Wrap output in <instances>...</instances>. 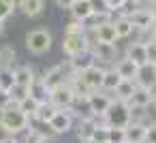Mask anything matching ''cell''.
<instances>
[{
    "label": "cell",
    "instance_id": "9c48e42d",
    "mask_svg": "<svg viewBox=\"0 0 156 143\" xmlns=\"http://www.w3.org/2000/svg\"><path fill=\"white\" fill-rule=\"evenodd\" d=\"M135 83H137L139 88H154V85H156V64H154V62L141 64L139 71H137Z\"/></svg>",
    "mask_w": 156,
    "mask_h": 143
},
{
    "label": "cell",
    "instance_id": "ac0fdd59",
    "mask_svg": "<svg viewBox=\"0 0 156 143\" xmlns=\"http://www.w3.org/2000/svg\"><path fill=\"white\" fill-rule=\"evenodd\" d=\"M13 77H15V83H17V85H24V88H30L32 81L37 79V77H34V71H32L30 66H26V64L15 66V68H13Z\"/></svg>",
    "mask_w": 156,
    "mask_h": 143
},
{
    "label": "cell",
    "instance_id": "b9f144b4",
    "mask_svg": "<svg viewBox=\"0 0 156 143\" xmlns=\"http://www.w3.org/2000/svg\"><path fill=\"white\" fill-rule=\"evenodd\" d=\"M0 143H17V139H15V137H11V134H7V137L0 139Z\"/></svg>",
    "mask_w": 156,
    "mask_h": 143
},
{
    "label": "cell",
    "instance_id": "d6a6232c",
    "mask_svg": "<svg viewBox=\"0 0 156 143\" xmlns=\"http://www.w3.org/2000/svg\"><path fill=\"white\" fill-rule=\"evenodd\" d=\"M13 11H15V7L11 5V0H0V19H9L11 15H13Z\"/></svg>",
    "mask_w": 156,
    "mask_h": 143
},
{
    "label": "cell",
    "instance_id": "f1b7e54d",
    "mask_svg": "<svg viewBox=\"0 0 156 143\" xmlns=\"http://www.w3.org/2000/svg\"><path fill=\"white\" fill-rule=\"evenodd\" d=\"M120 81H122V77L115 73V68H109V71H105V79H103V88H101V90H105V92H115V88L120 85Z\"/></svg>",
    "mask_w": 156,
    "mask_h": 143
},
{
    "label": "cell",
    "instance_id": "4316f807",
    "mask_svg": "<svg viewBox=\"0 0 156 143\" xmlns=\"http://www.w3.org/2000/svg\"><path fill=\"white\" fill-rule=\"evenodd\" d=\"M17 107H20V111H22V113H26L28 117H34V115H37V111H39V107H41V103L28 94L24 100H20V103H17Z\"/></svg>",
    "mask_w": 156,
    "mask_h": 143
},
{
    "label": "cell",
    "instance_id": "cb8c5ba5",
    "mask_svg": "<svg viewBox=\"0 0 156 143\" xmlns=\"http://www.w3.org/2000/svg\"><path fill=\"white\" fill-rule=\"evenodd\" d=\"M15 60H17V51L11 45H2V47H0V68H11L13 71Z\"/></svg>",
    "mask_w": 156,
    "mask_h": 143
},
{
    "label": "cell",
    "instance_id": "bcb514c9",
    "mask_svg": "<svg viewBox=\"0 0 156 143\" xmlns=\"http://www.w3.org/2000/svg\"><path fill=\"white\" fill-rule=\"evenodd\" d=\"M81 143H96L94 139H86V141H81Z\"/></svg>",
    "mask_w": 156,
    "mask_h": 143
},
{
    "label": "cell",
    "instance_id": "f6af8a7d",
    "mask_svg": "<svg viewBox=\"0 0 156 143\" xmlns=\"http://www.w3.org/2000/svg\"><path fill=\"white\" fill-rule=\"evenodd\" d=\"M2 32H5V22L0 19V34H2Z\"/></svg>",
    "mask_w": 156,
    "mask_h": 143
},
{
    "label": "cell",
    "instance_id": "30bf717a",
    "mask_svg": "<svg viewBox=\"0 0 156 143\" xmlns=\"http://www.w3.org/2000/svg\"><path fill=\"white\" fill-rule=\"evenodd\" d=\"M96 13V7L92 0H75L73 7H71V15L73 19H79V22H88L92 19V15Z\"/></svg>",
    "mask_w": 156,
    "mask_h": 143
},
{
    "label": "cell",
    "instance_id": "7c38bea8",
    "mask_svg": "<svg viewBox=\"0 0 156 143\" xmlns=\"http://www.w3.org/2000/svg\"><path fill=\"white\" fill-rule=\"evenodd\" d=\"M43 83L47 85V90H54V88H58V85H64V83H66V71H64V66H62V64L51 66V68L43 75Z\"/></svg>",
    "mask_w": 156,
    "mask_h": 143
},
{
    "label": "cell",
    "instance_id": "7dc6e473",
    "mask_svg": "<svg viewBox=\"0 0 156 143\" xmlns=\"http://www.w3.org/2000/svg\"><path fill=\"white\" fill-rule=\"evenodd\" d=\"M154 107H156V94H154Z\"/></svg>",
    "mask_w": 156,
    "mask_h": 143
},
{
    "label": "cell",
    "instance_id": "1f68e13d",
    "mask_svg": "<svg viewBox=\"0 0 156 143\" xmlns=\"http://www.w3.org/2000/svg\"><path fill=\"white\" fill-rule=\"evenodd\" d=\"M109 143H126V128H109Z\"/></svg>",
    "mask_w": 156,
    "mask_h": 143
},
{
    "label": "cell",
    "instance_id": "277c9868",
    "mask_svg": "<svg viewBox=\"0 0 156 143\" xmlns=\"http://www.w3.org/2000/svg\"><path fill=\"white\" fill-rule=\"evenodd\" d=\"M126 17L130 19L133 28H137V30H152L156 26V11L154 9H133L130 13H126Z\"/></svg>",
    "mask_w": 156,
    "mask_h": 143
},
{
    "label": "cell",
    "instance_id": "83f0119b",
    "mask_svg": "<svg viewBox=\"0 0 156 143\" xmlns=\"http://www.w3.org/2000/svg\"><path fill=\"white\" fill-rule=\"evenodd\" d=\"M113 24H115V32H118V39H126V37H130L133 34V24H130V19L126 17V15H122V17H118V19H113Z\"/></svg>",
    "mask_w": 156,
    "mask_h": 143
},
{
    "label": "cell",
    "instance_id": "8d00e7d4",
    "mask_svg": "<svg viewBox=\"0 0 156 143\" xmlns=\"http://www.w3.org/2000/svg\"><path fill=\"white\" fill-rule=\"evenodd\" d=\"M103 2H105V9H107L109 13H113V11H120V9H124L128 0H103Z\"/></svg>",
    "mask_w": 156,
    "mask_h": 143
},
{
    "label": "cell",
    "instance_id": "2e32d148",
    "mask_svg": "<svg viewBox=\"0 0 156 143\" xmlns=\"http://www.w3.org/2000/svg\"><path fill=\"white\" fill-rule=\"evenodd\" d=\"M150 103H154V94H152V88H139L135 90L133 98H130V107H137V109H145L150 107Z\"/></svg>",
    "mask_w": 156,
    "mask_h": 143
},
{
    "label": "cell",
    "instance_id": "603a6c76",
    "mask_svg": "<svg viewBox=\"0 0 156 143\" xmlns=\"http://www.w3.org/2000/svg\"><path fill=\"white\" fill-rule=\"evenodd\" d=\"M28 94H30L32 98H37L39 103L49 100V90H47V85L43 83V77H37V79L32 81V85L28 88Z\"/></svg>",
    "mask_w": 156,
    "mask_h": 143
},
{
    "label": "cell",
    "instance_id": "c3c4849f",
    "mask_svg": "<svg viewBox=\"0 0 156 143\" xmlns=\"http://www.w3.org/2000/svg\"><path fill=\"white\" fill-rule=\"evenodd\" d=\"M154 64H156V62H154Z\"/></svg>",
    "mask_w": 156,
    "mask_h": 143
},
{
    "label": "cell",
    "instance_id": "836d02e7",
    "mask_svg": "<svg viewBox=\"0 0 156 143\" xmlns=\"http://www.w3.org/2000/svg\"><path fill=\"white\" fill-rule=\"evenodd\" d=\"M9 94H11V98H13V103L17 105L20 100H24V98L28 96V88H24V85H17V83H15V85H13V90H11Z\"/></svg>",
    "mask_w": 156,
    "mask_h": 143
},
{
    "label": "cell",
    "instance_id": "44dd1931",
    "mask_svg": "<svg viewBox=\"0 0 156 143\" xmlns=\"http://www.w3.org/2000/svg\"><path fill=\"white\" fill-rule=\"evenodd\" d=\"M137 71H139V66H137L130 58H124V60H120V62L115 64V73H118L122 79H133V81H135Z\"/></svg>",
    "mask_w": 156,
    "mask_h": 143
},
{
    "label": "cell",
    "instance_id": "ee69618b",
    "mask_svg": "<svg viewBox=\"0 0 156 143\" xmlns=\"http://www.w3.org/2000/svg\"><path fill=\"white\" fill-rule=\"evenodd\" d=\"M152 41H154V43H156V26H154V28H152Z\"/></svg>",
    "mask_w": 156,
    "mask_h": 143
},
{
    "label": "cell",
    "instance_id": "5b68a950",
    "mask_svg": "<svg viewBox=\"0 0 156 143\" xmlns=\"http://www.w3.org/2000/svg\"><path fill=\"white\" fill-rule=\"evenodd\" d=\"M86 49H92L86 34H66V32H64L62 51H64L69 58H73V56H77V54H81V51H86Z\"/></svg>",
    "mask_w": 156,
    "mask_h": 143
},
{
    "label": "cell",
    "instance_id": "6da1fadb",
    "mask_svg": "<svg viewBox=\"0 0 156 143\" xmlns=\"http://www.w3.org/2000/svg\"><path fill=\"white\" fill-rule=\"evenodd\" d=\"M28 124H30V117L26 113H22L17 105H11L9 109L0 111V128L5 132H9L11 137H15L17 132L26 130Z\"/></svg>",
    "mask_w": 156,
    "mask_h": 143
},
{
    "label": "cell",
    "instance_id": "7a4b0ae2",
    "mask_svg": "<svg viewBox=\"0 0 156 143\" xmlns=\"http://www.w3.org/2000/svg\"><path fill=\"white\" fill-rule=\"evenodd\" d=\"M130 122H133L130 105L128 103H122V100H113V105L105 113V124L109 128H128Z\"/></svg>",
    "mask_w": 156,
    "mask_h": 143
},
{
    "label": "cell",
    "instance_id": "8992f818",
    "mask_svg": "<svg viewBox=\"0 0 156 143\" xmlns=\"http://www.w3.org/2000/svg\"><path fill=\"white\" fill-rule=\"evenodd\" d=\"M113 105V98L109 94H103V92H92L88 96V111L90 115H96V117H105V113L109 111V107Z\"/></svg>",
    "mask_w": 156,
    "mask_h": 143
},
{
    "label": "cell",
    "instance_id": "e575fe53",
    "mask_svg": "<svg viewBox=\"0 0 156 143\" xmlns=\"http://www.w3.org/2000/svg\"><path fill=\"white\" fill-rule=\"evenodd\" d=\"M88 30H86V26H83V22H79V19H73L69 26H66V34H86Z\"/></svg>",
    "mask_w": 156,
    "mask_h": 143
},
{
    "label": "cell",
    "instance_id": "d4e9b609",
    "mask_svg": "<svg viewBox=\"0 0 156 143\" xmlns=\"http://www.w3.org/2000/svg\"><path fill=\"white\" fill-rule=\"evenodd\" d=\"M20 9L24 11L26 17H39V15H43L45 2H43V0H24Z\"/></svg>",
    "mask_w": 156,
    "mask_h": 143
},
{
    "label": "cell",
    "instance_id": "52a82bcc",
    "mask_svg": "<svg viewBox=\"0 0 156 143\" xmlns=\"http://www.w3.org/2000/svg\"><path fill=\"white\" fill-rule=\"evenodd\" d=\"M49 103H51L56 109H60V111H62V109H71V105L75 103V94H73V90L69 88V83L49 90Z\"/></svg>",
    "mask_w": 156,
    "mask_h": 143
},
{
    "label": "cell",
    "instance_id": "ffe728a7",
    "mask_svg": "<svg viewBox=\"0 0 156 143\" xmlns=\"http://www.w3.org/2000/svg\"><path fill=\"white\" fill-rule=\"evenodd\" d=\"M145 130H147L145 124L130 122V126L126 128V143H143L145 141Z\"/></svg>",
    "mask_w": 156,
    "mask_h": 143
},
{
    "label": "cell",
    "instance_id": "f35d334b",
    "mask_svg": "<svg viewBox=\"0 0 156 143\" xmlns=\"http://www.w3.org/2000/svg\"><path fill=\"white\" fill-rule=\"evenodd\" d=\"M143 143H156V124H150L145 130V141Z\"/></svg>",
    "mask_w": 156,
    "mask_h": 143
},
{
    "label": "cell",
    "instance_id": "60d3db41",
    "mask_svg": "<svg viewBox=\"0 0 156 143\" xmlns=\"http://www.w3.org/2000/svg\"><path fill=\"white\" fill-rule=\"evenodd\" d=\"M56 2H58V7H60V9H69V11H71V7H73L75 0H56Z\"/></svg>",
    "mask_w": 156,
    "mask_h": 143
},
{
    "label": "cell",
    "instance_id": "5bb4252c",
    "mask_svg": "<svg viewBox=\"0 0 156 143\" xmlns=\"http://www.w3.org/2000/svg\"><path fill=\"white\" fill-rule=\"evenodd\" d=\"M92 51H94L96 60L107 62V64L115 62V58H118V47H115V43H96V45L92 47Z\"/></svg>",
    "mask_w": 156,
    "mask_h": 143
},
{
    "label": "cell",
    "instance_id": "74e56055",
    "mask_svg": "<svg viewBox=\"0 0 156 143\" xmlns=\"http://www.w3.org/2000/svg\"><path fill=\"white\" fill-rule=\"evenodd\" d=\"M11 105H15V103H13V98H11V94H9V92H2V90H0V111L9 109Z\"/></svg>",
    "mask_w": 156,
    "mask_h": 143
},
{
    "label": "cell",
    "instance_id": "8fae6325",
    "mask_svg": "<svg viewBox=\"0 0 156 143\" xmlns=\"http://www.w3.org/2000/svg\"><path fill=\"white\" fill-rule=\"evenodd\" d=\"M69 64H71L73 73H83V71H88L90 66H94V64H96V56H94V51H92V49H86V51H81V54H77V56H73V58L69 60Z\"/></svg>",
    "mask_w": 156,
    "mask_h": 143
},
{
    "label": "cell",
    "instance_id": "d590c367",
    "mask_svg": "<svg viewBox=\"0 0 156 143\" xmlns=\"http://www.w3.org/2000/svg\"><path fill=\"white\" fill-rule=\"evenodd\" d=\"M24 143H45V134L39 130H28L24 137Z\"/></svg>",
    "mask_w": 156,
    "mask_h": 143
},
{
    "label": "cell",
    "instance_id": "4fadbf2b",
    "mask_svg": "<svg viewBox=\"0 0 156 143\" xmlns=\"http://www.w3.org/2000/svg\"><path fill=\"white\" fill-rule=\"evenodd\" d=\"M66 83H69V88L73 90V94H75V100L77 98H81V100H86L94 90H90V85L83 81V77H81V73H73L69 79H66Z\"/></svg>",
    "mask_w": 156,
    "mask_h": 143
},
{
    "label": "cell",
    "instance_id": "d6986e66",
    "mask_svg": "<svg viewBox=\"0 0 156 143\" xmlns=\"http://www.w3.org/2000/svg\"><path fill=\"white\" fill-rule=\"evenodd\" d=\"M98 126V122H96V115H88V117H81L79 120V124H77V134H79V139L81 141H86V139H92V132H94V128Z\"/></svg>",
    "mask_w": 156,
    "mask_h": 143
},
{
    "label": "cell",
    "instance_id": "484cf974",
    "mask_svg": "<svg viewBox=\"0 0 156 143\" xmlns=\"http://www.w3.org/2000/svg\"><path fill=\"white\" fill-rule=\"evenodd\" d=\"M60 109H56L49 100H45V103H41V107H39V111H37V115H34V120H39V122H43V124H49L51 122V117L58 113Z\"/></svg>",
    "mask_w": 156,
    "mask_h": 143
},
{
    "label": "cell",
    "instance_id": "9a60e30c",
    "mask_svg": "<svg viewBox=\"0 0 156 143\" xmlns=\"http://www.w3.org/2000/svg\"><path fill=\"white\" fill-rule=\"evenodd\" d=\"M81 77H83V81L90 85V90H98V88H103V79H105V68H101L98 64H94V66H90L88 71H83L81 73Z\"/></svg>",
    "mask_w": 156,
    "mask_h": 143
},
{
    "label": "cell",
    "instance_id": "ba28073f",
    "mask_svg": "<svg viewBox=\"0 0 156 143\" xmlns=\"http://www.w3.org/2000/svg\"><path fill=\"white\" fill-rule=\"evenodd\" d=\"M47 126H49V130H51L54 134H64V132H69V130L73 128V113H71V109L58 111V113L51 117V122H49Z\"/></svg>",
    "mask_w": 156,
    "mask_h": 143
},
{
    "label": "cell",
    "instance_id": "ab89813d",
    "mask_svg": "<svg viewBox=\"0 0 156 143\" xmlns=\"http://www.w3.org/2000/svg\"><path fill=\"white\" fill-rule=\"evenodd\" d=\"M145 45H147V60H150V62H156V43L150 41V43H145Z\"/></svg>",
    "mask_w": 156,
    "mask_h": 143
},
{
    "label": "cell",
    "instance_id": "3957f363",
    "mask_svg": "<svg viewBox=\"0 0 156 143\" xmlns=\"http://www.w3.org/2000/svg\"><path fill=\"white\" fill-rule=\"evenodd\" d=\"M51 41H54L51 32L45 30V28H37V30H32V32L26 34V47H28V51H32L37 56L49 51L51 49Z\"/></svg>",
    "mask_w": 156,
    "mask_h": 143
},
{
    "label": "cell",
    "instance_id": "e0dca14e",
    "mask_svg": "<svg viewBox=\"0 0 156 143\" xmlns=\"http://www.w3.org/2000/svg\"><path fill=\"white\" fill-rule=\"evenodd\" d=\"M126 58H130L137 66H141V64H145V62H150L147 60V45L145 43H130L128 45V51H126Z\"/></svg>",
    "mask_w": 156,
    "mask_h": 143
},
{
    "label": "cell",
    "instance_id": "7bdbcfd3",
    "mask_svg": "<svg viewBox=\"0 0 156 143\" xmlns=\"http://www.w3.org/2000/svg\"><path fill=\"white\" fill-rule=\"evenodd\" d=\"M22 2H24V0H11V5H13L15 9H20V7H22Z\"/></svg>",
    "mask_w": 156,
    "mask_h": 143
},
{
    "label": "cell",
    "instance_id": "7402d4cb",
    "mask_svg": "<svg viewBox=\"0 0 156 143\" xmlns=\"http://www.w3.org/2000/svg\"><path fill=\"white\" fill-rule=\"evenodd\" d=\"M135 90H137V83H135L133 79H122L120 85L115 88V96H118V100H122V103H130Z\"/></svg>",
    "mask_w": 156,
    "mask_h": 143
},
{
    "label": "cell",
    "instance_id": "f546056e",
    "mask_svg": "<svg viewBox=\"0 0 156 143\" xmlns=\"http://www.w3.org/2000/svg\"><path fill=\"white\" fill-rule=\"evenodd\" d=\"M15 85V77L11 68H0V90L2 92H11Z\"/></svg>",
    "mask_w": 156,
    "mask_h": 143
},
{
    "label": "cell",
    "instance_id": "4dcf8cb0",
    "mask_svg": "<svg viewBox=\"0 0 156 143\" xmlns=\"http://www.w3.org/2000/svg\"><path fill=\"white\" fill-rule=\"evenodd\" d=\"M92 139H94L96 143H109V126H107V124L96 126L94 132H92Z\"/></svg>",
    "mask_w": 156,
    "mask_h": 143
}]
</instances>
